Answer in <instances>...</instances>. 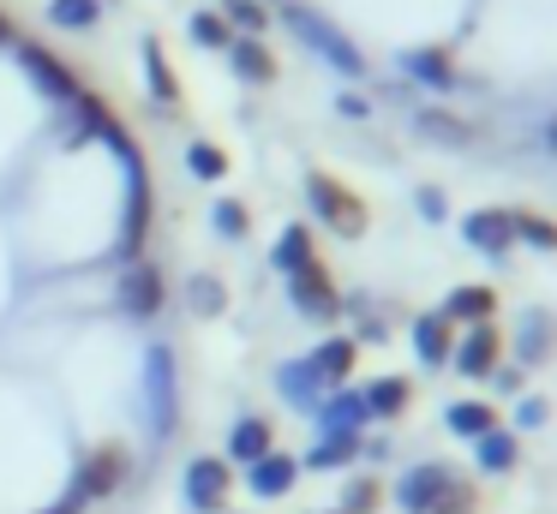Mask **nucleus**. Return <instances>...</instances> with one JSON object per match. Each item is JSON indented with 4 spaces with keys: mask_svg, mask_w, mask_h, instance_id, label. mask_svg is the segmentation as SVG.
Returning a JSON list of instances; mask_svg holds the SVG:
<instances>
[{
    "mask_svg": "<svg viewBox=\"0 0 557 514\" xmlns=\"http://www.w3.org/2000/svg\"><path fill=\"white\" fill-rule=\"evenodd\" d=\"M270 449H276V430H270V418H240V425L228 430V461H240V466L264 461Z\"/></svg>",
    "mask_w": 557,
    "mask_h": 514,
    "instance_id": "16",
    "label": "nucleus"
},
{
    "mask_svg": "<svg viewBox=\"0 0 557 514\" xmlns=\"http://www.w3.org/2000/svg\"><path fill=\"white\" fill-rule=\"evenodd\" d=\"M413 353H420V365H449V353H456V323L444 311H425L413 323Z\"/></svg>",
    "mask_w": 557,
    "mask_h": 514,
    "instance_id": "12",
    "label": "nucleus"
},
{
    "mask_svg": "<svg viewBox=\"0 0 557 514\" xmlns=\"http://www.w3.org/2000/svg\"><path fill=\"white\" fill-rule=\"evenodd\" d=\"M473 509H480V497H473V485H468V478H449V485L437 490V497L425 502L420 514H473Z\"/></svg>",
    "mask_w": 557,
    "mask_h": 514,
    "instance_id": "28",
    "label": "nucleus"
},
{
    "mask_svg": "<svg viewBox=\"0 0 557 514\" xmlns=\"http://www.w3.org/2000/svg\"><path fill=\"white\" fill-rule=\"evenodd\" d=\"M444 317L449 323H468V329H473V323H492L497 317V293L485 281H468V287H456V293L444 299Z\"/></svg>",
    "mask_w": 557,
    "mask_h": 514,
    "instance_id": "14",
    "label": "nucleus"
},
{
    "mask_svg": "<svg viewBox=\"0 0 557 514\" xmlns=\"http://www.w3.org/2000/svg\"><path fill=\"white\" fill-rule=\"evenodd\" d=\"M408 72H413V78H425L432 90H449V84H456V66H449L444 48H413V54H408Z\"/></svg>",
    "mask_w": 557,
    "mask_h": 514,
    "instance_id": "24",
    "label": "nucleus"
},
{
    "mask_svg": "<svg viewBox=\"0 0 557 514\" xmlns=\"http://www.w3.org/2000/svg\"><path fill=\"white\" fill-rule=\"evenodd\" d=\"M366 394H336V401H324L318 406V430H324V437H360V425H366Z\"/></svg>",
    "mask_w": 557,
    "mask_h": 514,
    "instance_id": "15",
    "label": "nucleus"
},
{
    "mask_svg": "<svg viewBox=\"0 0 557 514\" xmlns=\"http://www.w3.org/2000/svg\"><path fill=\"white\" fill-rule=\"evenodd\" d=\"M186 299H193V311H198V317H216V311L228 305V287H222V281H210V275H193Z\"/></svg>",
    "mask_w": 557,
    "mask_h": 514,
    "instance_id": "31",
    "label": "nucleus"
},
{
    "mask_svg": "<svg viewBox=\"0 0 557 514\" xmlns=\"http://www.w3.org/2000/svg\"><path fill=\"white\" fill-rule=\"evenodd\" d=\"M210 222H216L222 239H246V227H252V215H246L240 198H216V210H210Z\"/></svg>",
    "mask_w": 557,
    "mask_h": 514,
    "instance_id": "30",
    "label": "nucleus"
},
{
    "mask_svg": "<svg viewBox=\"0 0 557 514\" xmlns=\"http://www.w3.org/2000/svg\"><path fill=\"white\" fill-rule=\"evenodd\" d=\"M545 418H552V406H545V394H528V401L516 406V425H521V430H540Z\"/></svg>",
    "mask_w": 557,
    "mask_h": 514,
    "instance_id": "37",
    "label": "nucleus"
},
{
    "mask_svg": "<svg viewBox=\"0 0 557 514\" xmlns=\"http://www.w3.org/2000/svg\"><path fill=\"white\" fill-rule=\"evenodd\" d=\"M228 490H234V466H228V461H216V454H198V461L186 466V502H193L198 514H222Z\"/></svg>",
    "mask_w": 557,
    "mask_h": 514,
    "instance_id": "6",
    "label": "nucleus"
},
{
    "mask_svg": "<svg viewBox=\"0 0 557 514\" xmlns=\"http://www.w3.org/2000/svg\"><path fill=\"white\" fill-rule=\"evenodd\" d=\"M336 514H342V509H336Z\"/></svg>",
    "mask_w": 557,
    "mask_h": 514,
    "instance_id": "41",
    "label": "nucleus"
},
{
    "mask_svg": "<svg viewBox=\"0 0 557 514\" xmlns=\"http://www.w3.org/2000/svg\"><path fill=\"white\" fill-rule=\"evenodd\" d=\"M306 198H312V215L342 239H360L372 227V210H366L360 191H348L336 174H306Z\"/></svg>",
    "mask_w": 557,
    "mask_h": 514,
    "instance_id": "1",
    "label": "nucleus"
},
{
    "mask_svg": "<svg viewBox=\"0 0 557 514\" xmlns=\"http://www.w3.org/2000/svg\"><path fill=\"white\" fill-rule=\"evenodd\" d=\"M354 365H360V341H348V335H330V341L312 353L318 383H348V371H354Z\"/></svg>",
    "mask_w": 557,
    "mask_h": 514,
    "instance_id": "18",
    "label": "nucleus"
},
{
    "mask_svg": "<svg viewBox=\"0 0 557 514\" xmlns=\"http://www.w3.org/2000/svg\"><path fill=\"white\" fill-rule=\"evenodd\" d=\"M186 167H193L198 179H222V174H228V150H216V143L198 138L193 150H186Z\"/></svg>",
    "mask_w": 557,
    "mask_h": 514,
    "instance_id": "32",
    "label": "nucleus"
},
{
    "mask_svg": "<svg viewBox=\"0 0 557 514\" xmlns=\"http://www.w3.org/2000/svg\"><path fill=\"white\" fill-rule=\"evenodd\" d=\"M228 60H234V78L240 84H276V54L264 48V36H234Z\"/></svg>",
    "mask_w": 557,
    "mask_h": 514,
    "instance_id": "13",
    "label": "nucleus"
},
{
    "mask_svg": "<svg viewBox=\"0 0 557 514\" xmlns=\"http://www.w3.org/2000/svg\"><path fill=\"white\" fill-rule=\"evenodd\" d=\"M420 126H425V138H437V143H468V126L449 120V114H420Z\"/></svg>",
    "mask_w": 557,
    "mask_h": 514,
    "instance_id": "36",
    "label": "nucleus"
},
{
    "mask_svg": "<svg viewBox=\"0 0 557 514\" xmlns=\"http://www.w3.org/2000/svg\"><path fill=\"white\" fill-rule=\"evenodd\" d=\"M49 24H61V30H97L102 0H49Z\"/></svg>",
    "mask_w": 557,
    "mask_h": 514,
    "instance_id": "26",
    "label": "nucleus"
},
{
    "mask_svg": "<svg viewBox=\"0 0 557 514\" xmlns=\"http://www.w3.org/2000/svg\"><path fill=\"white\" fill-rule=\"evenodd\" d=\"M473 454H480V466H485V473H516L521 442L509 437V430H485V437L473 442Z\"/></svg>",
    "mask_w": 557,
    "mask_h": 514,
    "instance_id": "23",
    "label": "nucleus"
},
{
    "mask_svg": "<svg viewBox=\"0 0 557 514\" xmlns=\"http://www.w3.org/2000/svg\"><path fill=\"white\" fill-rule=\"evenodd\" d=\"M449 365H456V377H473V383L492 377V371L504 365V329H497V323H473V329L456 341Z\"/></svg>",
    "mask_w": 557,
    "mask_h": 514,
    "instance_id": "5",
    "label": "nucleus"
},
{
    "mask_svg": "<svg viewBox=\"0 0 557 514\" xmlns=\"http://www.w3.org/2000/svg\"><path fill=\"white\" fill-rule=\"evenodd\" d=\"M18 66H25L49 96H61V102H78V96H90V90H85V78H78V72L66 66V60H54L42 42H25V48H18Z\"/></svg>",
    "mask_w": 557,
    "mask_h": 514,
    "instance_id": "7",
    "label": "nucleus"
},
{
    "mask_svg": "<svg viewBox=\"0 0 557 514\" xmlns=\"http://www.w3.org/2000/svg\"><path fill=\"white\" fill-rule=\"evenodd\" d=\"M413 406V383L408 377H377L372 389H366V413L372 418H401Z\"/></svg>",
    "mask_w": 557,
    "mask_h": 514,
    "instance_id": "19",
    "label": "nucleus"
},
{
    "mask_svg": "<svg viewBox=\"0 0 557 514\" xmlns=\"http://www.w3.org/2000/svg\"><path fill=\"white\" fill-rule=\"evenodd\" d=\"M222 18H228L234 30H246V36H264L270 12H264V0H228V12H222Z\"/></svg>",
    "mask_w": 557,
    "mask_h": 514,
    "instance_id": "34",
    "label": "nucleus"
},
{
    "mask_svg": "<svg viewBox=\"0 0 557 514\" xmlns=\"http://www.w3.org/2000/svg\"><path fill=\"white\" fill-rule=\"evenodd\" d=\"M449 478H456V473H449L444 461H425V466H413V473L401 478V490H396V497H401V509H408V514H420L425 502H432L437 490L449 485Z\"/></svg>",
    "mask_w": 557,
    "mask_h": 514,
    "instance_id": "17",
    "label": "nucleus"
},
{
    "mask_svg": "<svg viewBox=\"0 0 557 514\" xmlns=\"http://www.w3.org/2000/svg\"><path fill=\"white\" fill-rule=\"evenodd\" d=\"M516 239H528V246H540V251H557V222L540 210H516Z\"/></svg>",
    "mask_w": 557,
    "mask_h": 514,
    "instance_id": "29",
    "label": "nucleus"
},
{
    "mask_svg": "<svg viewBox=\"0 0 557 514\" xmlns=\"http://www.w3.org/2000/svg\"><path fill=\"white\" fill-rule=\"evenodd\" d=\"M13 42V24H7V12H0V48Z\"/></svg>",
    "mask_w": 557,
    "mask_h": 514,
    "instance_id": "40",
    "label": "nucleus"
},
{
    "mask_svg": "<svg viewBox=\"0 0 557 514\" xmlns=\"http://www.w3.org/2000/svg\"><path fill=\"white\" fill-rule=\"evenodd\" d=\"M492 383H497V389H509V394H516V389H521V371L497 365V371H492Z\"/></svg>",
    "mask_w": 557,
    "mask_h": 514,
    "instance_id": "39",
    "label": "nucleus"
},
{
    "mask_svg": "<svg viewBox=\"0 0 557 514\" xmlns=\"http://www.w3.org/2000/svg\"><path fill=\"white\" fill-rule=\"evenodd\" d=\"M288 299H294V311H300V317H312V323H336V317H342L336 275H330L318 258L300 263V269L288 275Z\"/></svg>",
    "mask_w": 557,
    "mask_h": 514,
    "instance_id": "2",
    "label": "nucleus"
},
{
    "mask_svg": "<svg viewBox=\"0 0 557 514\" xmlns=\"http://www.w3.org/2000/svg\"><path fill=\"white\" fill-rule=\"evenodd\" d=\"M126 466H133V454L121 449V442H97V449L85 454V466H78V497L85 502H102V497H114V490L126 485Z\"/></svg>",
    "mask_w": 557,
    "mask_h": 514,
    "instance_id": "4",
    "label": "nucleus"
},
{
    "mask_svg": "<svg viewBox=\"0 0 557 514\" xmlns=\"http://www.w3.org/2000/svg\"><path fill=\"white\" fill-rule=\"evenodd\" d=\"M354 454H360V437H324L300 466H312V473H336V466H348V461H354Z\"/></svg>",
    "mask_w": 557,
    "mask_h": 514,
    "instance_id": "27",
    "label": "nucleus"
},
{
    "mask_svg": "<svg viewBox=\"0 0 557 514\" xmlns=\"http://www.w3.org/2000/svg\"><path fill=\"white\" fill-rule=\"evenodd\" d=\"M145 394H150V430L169 437L174 430V353L169 347H150L145 359Z\"/></svg>",
    "mask_w": 557,
    "mask_h": 514,
    "instance_id": "8",
    "label": "nucleus"
},
{
    "mask_svg": "<svg viewBox=\"0 0 557 514\" xmlns=\"http://www.w3.org/2000/svg\"><path fill=\"white\" fill-rule=\"evenodd\" d=\"M377 502H384V485L377 478H354L348 497H342V514H372Z\"/></svg>",
    "mask_w": 557,
    "mask_h": 514,
    "instance_id": "35",
    "label": "nucleus"
},
{
    "mask_svg": "<svg viewBox=\"0 0 557 514\" xmlns=\"http://www.w3.org/2000/svg\"><path fill=\"white\" fill-rule=\"evenodd\" d=\"M444 210H449V203H444V191H432V186H425V191H420V215H432V222H437Z\"/></svg>",
    "mask_w": 557,
    "mask_h": 514,
    "instance_id": "38",
    "label": "nucleus"
},
{
    "mask_svg": "<svg viewBox=\"0 0 557 514\" xmlns=\"http://www.w3.org/2000/svg\"><path fill=\"white\" fill-rule=\"evenodd\" d=\"M145 78H150V96H157V102H181V72H174V60L162 54V42L157 36H150L145 42Z\"/></svg>",
    "mask_w": 557,
    "mask_h": 514,
    "instance_id": "20",
    "label": "nucleus"
},
{
    "mask_svg": "<svg viewBox=\"0 0 557 514\" xmlns=\"http://www.w3.org/2000/svg\"><path fill=\"white\" fill-rule=\"evenodd\" d=\"M246 485H252V497L276 502V497H288V490L300 485V461H294V454H282V449H270L264 461L246 466Z\"/></svg>",
    "mask_w": 557,
    "mask_h": 514,
    "instance_id": "11",
    "label": "nucleus"
},
{
    "mask_svg": "<svg viewBox=\"0 0 557 514\" xmlns=\"http://www.w3.org/2000/svg\"><path fill=\"white\" fill-rule=\"evenodd\" d=\"M282 394L288 401H300V406H312L318 394H324V383H318V371H312V359H294V365H282Z\"/></svg>",
    "mask_w": 557,
    "mask_h": 514,
    "instance_id": "25",
    "label": "nucleus"
},
{
    "mask_svg": "<svg viewBox=\"0 0 557 514\" xmlns=\"http://www.w3.org/2000/svg\"><path fill=\"white\" fill-rule=\"evenodd\" d=\"M193 42L198 48H228L234 42V24L222 18V12H198V18H193Z\"/></svg>",
    "mask_w": 557,
    "mask_h": 514,
    "instance_id": "33",
    "label": "nucleus"
},
{
    "mask_svg": "<svg viewBox=\"0 0 557 514\" xmlns=\"http://www.w3.org/2000/svg\"><path fill=\"white\" fill-rule=\"evenodd\" d=\"M312 258H318V251H312V227H306V222H294L288 234L276 239V251H270V263H276L282 275H294L300 263H312Z\"/></svg>",
    "mask_w": 557,
    "mask_h": 514,
    "instance_id": "22",
    "label": "nucleus"
},
{
    "mask_svg": "<svg viewBox=\"0 0 557 514\" xmlns=\"http://www.w3.org/2000/svg\"><path fill=\"white\" fill-rule=\"evenodd\" d=\"M461 234H468L473 251H485V258H504V251L516 246V210H473L468 222H461Z\"/></svg>",
    "mask_w": 557,
    "mask_h": 514,
    "instance_id": "10",
    "label": "nucleus"
},
{
    "mask_svg": "<svg viewBox=\"0 0 557 514\" xmlns=\"http://www.w3.org/2000/svg\"><path fill=\"white\" fill-rule=\"evenodd\" d=\"M444 425L456 430V437L480 442L485 430H497V406H492V401H456V406L444 413Z\"/></svg>",
    "mask_w": 557,
    "mask_h": 514,
    "instance_id": "21",
    "label": "nucleus"
},
{
    "mask_svg": "<svg viewBox=\"0 0 557 514\" xmlns=\"http://www.w3.org/2000/svg\"><path fill=\"white\" fill-rule=\"evenodd\" d=\"M162 293H169V281H162L157 263H133V269L121 275V311L138 323H150L162 311Z\"/></svg>",
    "mask_w": 557,
    "mask_h": 514,
    "instance_id": "9",
    "label": "nucleus"
},
{
    "mask_svg": "<svg viewBox=\"0 0 557 514\" xmlns=\"http://www.w3.org/2000/svg\"><path fill=\"white\" fill-rule=\"evenodd\" d=\"M288 24L306 36V48H318V54H324L336 72H348V78H360V72H366L360 48H354L348 36L336 30V24H324V18H318V12H306V7H288Z\"/></svg>",
    "mask_w": 557,
    "mask_h": 514,
    "instance_id": "3",
    "label": "nucleus"
}]
</instances>
